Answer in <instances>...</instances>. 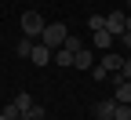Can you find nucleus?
Instances as JSON below:
<instances>
[{"label": "nucleus", "instance_id": "nucleus-1", "mask_svg": "<svg viewBox=\"0 0 131 120\" xmlns=\"http://www.w3.org/2000/svg\"><path fill=\"white\" fill-rule=\"evenodd\" d=\"M18 26H22V37H29V40H40V33H44V18H40V11H22V18H18Z\"/></svg>", "mask_w": 131, "mask_h": 120}, {"label": "nucleus", "instance_id": "nucleus-2", "mask_svg": "<svg viewBox=\"0 0 131 120\" xmlns=\"http://www.w3.org/2000/svg\"><path fill=\"white\" fill-rule=\"evenodd\" d=\"M66 37H69V33H66V22H47L44 26V33H40V44H47V47H62L66 44Z\"/></svg>", "mask_w": 131, "mask_h": 120}, {"label": "nucleus", "instance_id": "nucleus-3", "mask_svg": "<svg viewBox=\"0 0 131 120\" xmlns=\"http://www.w3.org/2000/svg\"><path fill=\"white\" fill-rule=\"evenodd\" d=\"M106 29L113 33V37H124V33H127V11H124V7L109 11V15H106Z\"/></svg>", "mask_w": 131, "mask_h": 120}, {"label": "nucleus", "instance_id": "nucleus-4", "mask_svg": "<svg viewBox=\"0 0 131 120\" xmlns=\"http://www.w3.org/2000/svg\"><path fill=\"white\" fill-rule=\"evenodd\" d=\"M113 113H117V98H102V102H95V120H113Z\"/></svg>", "mask_w": 131, "mask_h": 120}, {"label": "nucleus", "instance_id": "nucleus-5", "mask_svg": "<svg viewBox=\"0 0 131 120\" xmlns=\"http://www.w3.org/2000/svg\"><path fill=\"white\" fill-rule=\"evenodd\" d=\"M91 66H95V51L91 47H80L73 55V69H91Z\"/></svg>", "mask_w": 131, "mask_h": 120}, {"label": "nucleus", "instance_id": "nucleus-6", "mask_svg": "<svg viewBox=\"0 0 131 120\" xmlns=\"http://www.w3.org/2000/svg\"><path fill=\"white\" fill-rule=\"evenodd\" d=\"M29 58L37 62V66H47V62L55 58V51L47 47V44H40V40H37V44H33V55H29Z\"/></svg>", "mask_w": 131, "mask_h": 120}, {"label": "nucleus", "instance_id": "nucleus-7", "mask_svg": "<svg viewBox=\"0 0 131 120\" xmlns=\"http://www.w3.org/2000/svg\"><path fill=\"white\" fill-rule=\"evenodd\" d=\"M117 88H113V98L117 102H131V80H117V77H109Z\"/></svg>", "mask_w": 131, "mask_h": 120}, {"label": "nucleus", "instance_id": "nucleus-8", "mask_svg": "<svg viewBox=\"0 0 131 120\" xmlns=\"http://www.w3.org/2000/svg\"><path fill=\"white\" fill-rule=\"evenodd\" d=\"M102 66H106L109 73H117L120 66H124V55H117V51H102Z\"/></svg>", "mask_w": 131, "mask_h": 120}, {"label": "nucleus", "instance_id": "nucleus-9", "mask_svg": "<svg viewBox=\"0 0 131 120\" xmlns=\"http://www.w3.org/2000/svg\"><path fill=\"white\" fill-rule=\"evenodd\" d=\"M95 47H98V51H109V47H113V33H109V29H95Z\"/></svg>", "mask_w": 131, "mask_h": 120}, {"label": "nucleus", "instance_id": "nucleus-10", "mask_svg": "<svg viewBox=\"0 0 131 120\" xmlns=\"http://www.w3.org/2000/svg\"><path fill=\"white\" fill-rule=\"evenodd\" d=\"M51 62L66 69V66H73V51H69V47H55V58H51Z\"/></svg>", "mask_w": 131, "mask_h": 120}, {"label": "nucleus", "instance_id": "nucleus-11", "mask_svg": "<svg viewBox=\"0 0 131 120\" xmlns=\"http://www.w3.org/2000/svg\"><path fill=\"white\" fill-rule=\"evenodd\" d=\"M22 120H44V106H40V102H33V106L22 113Z\"/></svg>", "mask_w": 131, "mask_h": 120}, {"label": "nucleus", "instance_id": "nucleus-12", "mask_svg": "<svg viewBox=\"0 0 131 120\" xmlns=\"http://www.w3.org/2000/svg\"><path fill=\"white\" fill-rule=\"evenodd\" d=\"M15 51H18L22 58H29V55H33V40H29V37H22L18 44H15Z\"/></svg>", "mask_w": 131, "mask_h": 120}, {"label": "nucleus", "instance_id": "nucleus-13", "mask_svg": "<svg viewBox=\"0 0 131 120\" xmlns=\"http://www.w3.org/2000/svg\"><path fill=\"white\" fill-rule=\"evenodd\" d=\"M113 120H131V102H117V113Z\"/></svg>", "mask_w": 131, "mask_h": 120}, {"label": "nucleus", "instance_id": "nucleus-14", "mask_svg": "<svg viewBox=\"0 0 131 120\" xmlns=\"http://www.w3.org/2000/svg\"><path fill=\"white\" fill-rule=\"evenodd\" d=\"M109 77H117V80H131V55L124 58V66H120V69H117V73H109Z\"/></svg>", "mask_w": 131, "mask_h": 120}, {"label": "nucleus", "instance_id": "nucleus-15", "mask_svg": "<svg viewBox=\"0 0 131 120\" xmlns=\"http://www.w3.org/2000/svg\"><path fill=\"white\" fill-rule=\"evenodd\" d=\"M15 106H18V113H26V109L33 106V95H26V91H22V95H15Z\"/></svg>", "mask_w": 131, "mask_h": 120}, {"label": "nucleus", "instance_id": "nucleus-16", "mask_svg": "<svg viewBox=\"0 0 131 120\" xmlns=\"http://www.w3.org/2000/svg\"><path fill=\"white\" fill-rule=\"evenodd\" d=\"M88 29L95 33V29H106V15H91L88 18Z\"/></svg>", "mask_w": 131, "mask_h": 120}, {"label": "nucleus", "instance_id": "nucleus-17", "mask_svg": "<svg viewBox=\"0 0 131 120\" xmlns=\"http://www.w3.org/2000/svg\"><path fill=\"white\" fill-rule=\"evenodd\" d=\"M62 47H69V51H73V55H77V51H80V47H84V40H80V37H73V33H69V37H66V44H62Z\"/></svg>", "mask_w": 131, "mask_h": 120}, {"label": "nucleus", "instance_id": "nucleus-18", "mask_svg": "<svg viewBox=\"0 0 131 120\" xmlns=\"http://www.w3.org/2000/svg\"><path fill=\"white\" fill-rule=\"evenodd\" d=\"M88 73H95V80H109V69H106V66L102 62H98V66H91V69Z\"/></svg>", "mask_w": 131, "mask_h": 120}, {"label": "nucleus", "instance_id": "nucleus-19", "mask_svg": "<svg viewBox=\"0 0 131 120\" xmlns=\"http://www.w3.org/2000/svg\"><path fill=\"white\" fill-rule=\"evenodd\" d=\"M124 47H127V51H131V33H124Z\"/></svg>", "mask_w": 131, "mask_h": 120}, {"label": "nucleus", "instance_id": "nucleus-20", "mask_svg": "<svg viewBox=\"0 0 131 120\" xmlns=\"http://www.w3.org/2000/svg\"><path fill=\"white\" fill-rule=\"evenodd\" d=\"M124 11H127V15H131V0H124Z\"/></svg>", "mask_w": 131, "mask_h": 120}, {"label": "nucleus", "instance_id": "nucleus-21", "mask_svg": "<svg viewBox=\"0 0 131 120\" xmlns=\"http://www.w3.org/2000/svg\"><path fill=\"white\" fill-rule=\"evenodd\" d=\"M0 120H11V116H7V113H4V109H0Z\"/></svg>", "mask_w": 131, "mask_h": 120}, {"label": "nucleus", "instance_id": "nucleus-22", "mask_svg": "<svg viewBox=\"0 0 131 120\" xmlns=\"http://www.w3.org/2000/svg\"><path fill=\"white\" fill-rule=\"evenodd\" d=\"M127 33H131V15H127Z\"/></svg>", "mask_w": 131, "mask_h": 120}, {"label": "nucleus", "instance_id": "nucleus-23", "mask_svg": "<svg viewBox=\"0 0 131 120\" xmlns=\"http://www.w3.org/2000/svg\"><path fill=\"white\" fill-rule=\"evenodd\" d=\"M18 120H22V116H18Z\"/></svg>", "mask_w": 131, "mask_h": 120}]
</instances>
